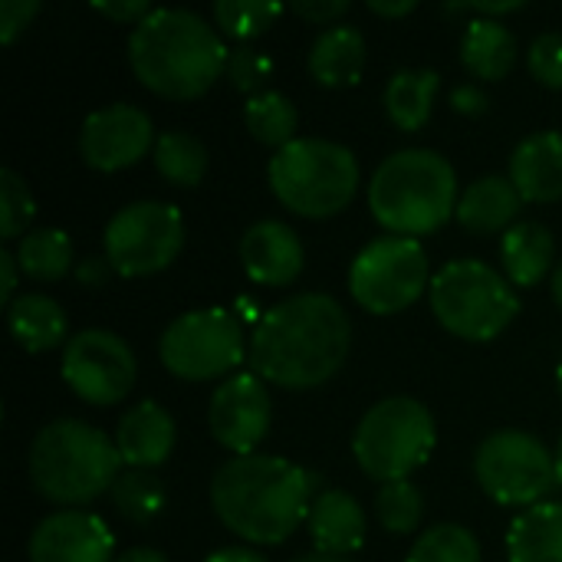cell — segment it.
I'll use <instances>...</instances> for the list:
<instances>
[{"label":"cell","instance_id":"6da1fadb","mask_svg":"<svg viewBox=\"0 0 562 562\" xmlns=\"http://www.w3.org/2000/svg\"><path fill=\"white\" fill-rule=\"evenodd\" d=\"M352 346L346 310L326 293H300L270 306L254 326L250 372L280 389H316L329 382Z\"/></svg>","mask_w":562,"mask_h":562},{"label":"cell","instance_id":"7a4b0ae2","mask_svg":"<svg viewBox=\"0 0 562 562\" xmlns=\"http://www.w3.org/2000/svg\"><path fill=\"white\" fill-rule=\"evenodd\" d=\"M316 487L319 477L286 458L244 454L214 474L211 507L240 540L277 547L310 520Z\"/></svg>","mask_w":562,"mask_h":562},{"label":"cell","instance_id":"3957f363","mask_svg":"<svg viewBox=\"0 0 562 562\" xmlns=\"http://www.w3.org/2000/svg\"><path fill=\"white\" fill-rule=\"evenodd\" d=\"M231 49L217 30L178 7L151 10L128 36V63L145 89L161 99H198L221 72H227Z\"/></svg>","mask_w":562,"mask_h":562},{"label":"cell","instance_id":"277c9868","mask_svg":"<svg viewBox=\"0 0 562 562\" xmlns=\"http://www.w3.org/2000/svg\"><path fill=\"white\" fill-rule=\"evenodd\" d=\"M458 175L431 148L389 155L369 181V211L395 237H425L458 214Z\"/></svg>","mask_w":562,"mask_h":562},{"label":"cell","instance_id":"5b68a950","mask_svg":"<svg viewBox=\"0 0 562 562\" xmlns=\"http://www.w3.org/2000/svg\"><path fill=\"white\" fill-rule=\"evenodd\" d=\"M26 468L40 497L66 510H82L112 491L122 474V458L105 431L76 418H59L36 431Z\"/></svg>","mask_w":562,"mask_h":562},{"label":"cell","instance_id":"8992f818","mask_svg":"<svg viewBox=\"0 0 562 562\" xmlns=\"http://www.w3.org/2000/svg\"><path fill=\"white\" fill-rule=\"evenodd\" d=\"M270 188L283 207L300 217H333L359 191L356 155L326 138H293L273 151L267 168Z\"/></svg>","mask_w":562,"mask_h":562},{"label":"cell","instance_id":"52a82bcc","mask_svg":"<svg viewBox=\"0 0 562 562\" xmlns=\"http://www.w3.org/2000/svg\"><path fill=\"white\" fill-rule=\"evenodd\" d=\"M431 310L438 323L468 342L497 339L520 313V296L501 270L481 260H454L431 277Z\"/></svg>","mask_w":562,"mask_h":562},{"label":"cell","instance_id":"ba28073f","mask_svg":"<svg viewBox=\"0 0 562 562\" xmlns=\"http://www.w3.org/2000/svg\"><path fill=\"white\" fill-rule=\"evenodd\" d=\"M435 445L438 428L431 412L408 395H392L372 405L352 435L359 468L382 484L408 481V474L431 458Z\"/></svg>","mask_w":562,"mask_h":562},{"label":"cell","instance_id":"9c48e42d","mask_svg":"<svg viewBox=\"0 0 562 562\" xmlns=\"http://www.w3.org/2000/svg\"><path fill=\"white\" fill-rule=\"evenodd\" d=\"M250 342L244 339V329L234 313L214 306V310H191L168 323L158 342L161 366L184 382H211L227 372H234Z\"/></svg>","mask_w":562,"mask_h":562},{"label":"cell","instance_id":"30bf717a","mask_svg":"<svg viewBox=\"0 0 562 562\" xmlns=\"http://www.w3.org/2000/svg\"><path fill=\"white\" fill-rule=\"evenodd\" d=\"M474 474L491 501L501 507H537L557 484V458L527 431L491 435L474 458Z\"/></svg>","mask_w":562,"mask_h":562},{"label":"cell","instance_id":"8fae6325","mask_svg":"<svg viewBox=\"0 0 562 562\" xmlns=\"http://www.w3.org/2000/svg\"><path fill=\"white\" fill-rule=\"evenodd\" d=\"M105 260L119 277H151L184 247V217L165 201H135L105 224Z\"/></svg>","mask_w":562,"mask_h":562},{"label":"cell","instance_id":"7c38bea8","mask_svg":"<svg viewBox=\"0 0 562 562\" xmlns=\"http://www.w3.org/2000/svg\"><path fill=\"white\" fill-rule=\"evenodd\" d=\"M428 286V257L412 237H379L349 267V290L372 316L408 310Z\"/></svg>","mask_w":562,"mask_h":562},{"label":"cell","instance_id":"4fadbf2b","mask_svg":"<svg viewBox=\"0 0 562 562\" xmlns=\"http://www.w3.org/2000/svg\"><path fill=\"white\" fill-rule=\"evenodd\" d=\"M63 379L89 405L109 408L135 385V356L109 329H82L63 349Z\"/></svg>","mask_w":562,"mask_h":562},{"label":"cell","instance_id":"5bb4252c","mask_svg":"<svg viewBox=\"0 0 562 562\" xmlns=\"http://www.w3.org/2000/svg\"><path fill=\"white\" fill-rule=\"evenodd\" d=\"M155 125L135 105H105L86 115L79 132V155L95 171H122L155 151Z\"/></svg>","mask_w":562,"mask_h":562},{"label":"cell","instance_id":"9a60e30c","mask_svg":"<svg viewBox=\"0 0 562 562\" xmlns=\"http://www.w3.org/2000/svg\"><path fill=\"white\" fill-rule=\"evenodd\" d=\"M207 425L221 448L234 451L237 458L254 454V448L267 438L270 428V395L263 379L254 372L231 375L207 405Z\"/></svg>","mask_w":562,"mask_h":562},{"label":"cell","instance_id":"2e32d148","mask_svg":"<svg viewBox=\"0 0 562 562\" xmlns=\"http://www.w3.org/2000/svg\"><path fill=\"white\" fill-rule=\"evenodd\" d=\"M26 557L30 562H115V537L89 510H59L36 524Z\"/></svg>","mask_w":562,"mask_h":562},{"label":"cell","instance_id":"e0dca14e","mask_svg":"<svg viewBox=\"0 0 562 562\" xmlns=\"http://www.w3.org/2000/svg\"><path fill=\"white\" fill-rule=\"evenodd\" d=\"M303 244L283 221H257L240 237V263L260 286H290L303 273Z\"/></svg>","mask_w":562,"mask_h":562},{"label":"cell","instance_id":"ac0fdd59","mask_svg":"<svg viewBox=\"0 0 562 562\" xmlns=\"http://www.w3.org/2000/svg\"><path fill=\"white\" fill-rule=\"evenodd\" d=\"M175 441H178L175 418L158 402H138L132 412H125L115 431L119 458L125 468L135 471H151L165 464L175 451Z\"/></svg>","mask_w":562,"mask_h":562},{"label":"cell","instance_id":"d6986e66","mask_svg":"<svg viewBox=\"0 0 562 562\" xmlns=\"http://www.w3.org/2000/svg\"><path fill=\"white\" fill-rule=\"evenodd\" d=\"M510 181L524 201L550 204L562 198V132H537L510 155Z\"/></svg>","mask_w":562,"mask_h":562},{"label":"cell","instance_id":"ffe728a7","mask_svg":"<svg viewBox=\"0 0 562 562\" xmlns=\"http://www.w3.org/2000/svg\"><path fill=\"white\" fill-rule=\"evenodd\" d=\"M306 527H310L316 553L346 557V553H356L366 543V510L346 491L316 494Z\"/></svg>","mask_w":562,"mask_h":562},{"label":"cell","instance_id":"44dd1931","mask_svg":"<svg viewBox=\"0 0 562 562\" xmlns=\"http://www.w3.org/2000/svg\"><path fill=\"white\" fill-rule=\"evenodd\" d=\"M366 36L356 26L336 23L310 46V76L326 89L356 86L366 69Z\"/></svg>","mask_w":562,"mask_h":562},{"label":"cell","instance_id":"7402d4cb","mask_svg":"<svg viewBox=\"0 0 562 562\" xmlns=\"http://www.w3.org/2000/svg\"><path fill=\"white\" fill-rule=\"evenodd\" d=\"M553 257H557V240L537 221H520L501 237V263L517 290H530L543 283L553 270Z\"/></svg>","mask_w":562,"mask_h":562},{"label":"cell","instance_id":"603a6c76","mask_svg":"<svg viewBox=\"0 0 562 562\" xmlns=\"http://www.w3.org/2000/svg\"><path fill=\"white\" fill-rule=\"evenodd\" d=\"M520 191L510 178L487 175L477 178L458 201V221L474 234H507L514 227V217L520 214Z\"/></svg>","mask_w":562,"mask_h":562},{"label":"cell","instance_id":"cb8c5ba5","mask_svg":"<svg viewBox=\"0 0 562 562\" xmlns=\"http://www.w3.org/2000/svg\"><path fill=\"white\" fill-rule=\"evenodd\" d=\"M7 326L10 336L26 352H49L66 342V313L56 300L43 293H23L7 306Z\"/></svg>","mask_w":562,"mask_h":562},{"label":"cell","instance_id":"d4e9b609","mask_svg":"<svg viewBox=\"0 0 562 562\" xmlns=\"http://www.w3.org/2000/svg\"><path fill=\"white\" fill-rule=\"evenodd\" d=\"M510 562H562V504L543 501L524 510L507 533Z\"/></svg>","mask_w":562,"mask_h":562},{"label":"cell","instance_id":"484cf974","mask_svg":"<svg viewBox=\"0 0 562 562\" xmlns=\"http://www.w3.org/2000/svg\"><path fill=\"white\" fill-rule=\"evenodd\" d=\"M461 59L471 76L497 82L517 63V36L501 20H471L461 40Z\"/></svg>","mask_w":562,"mask_h":562},{"label":"cell","instance_id":"4316f807","mask_svg":"<svg viewBox=\"0 0 562 562\" xmlns=\"http://www.w3.org/2000/svg\"><path fill=\"white\" fill-rule=\"evenodd\" d=\"M441 76L435 69H402L385 86V115L402 132H418L435 109Z\"/></svg>","mask_w":562,"mask_h":562},{"label":"cell","instance_id":"83f0119b","mask_svg":"<svg viewBox=\"0 0 562 562\" xmlns=\"http://www.w3.org/2000/svg\"><path fill=\"white\" fill-rule=\"evenodd\" d=\"M13 257L20 263V273H26L30 280L53 283L72 270V240L66 231H56V227L30 231L16 240Z\"/></svg>","mask_w":562,"mask_h":562},{"label":"cell","instance_id":"f1b7e54d","mask_svg":"<svg viewBox=\"0 0 562 562\" xmlns=\"http://www.w3.org/2000/svg\"><path fill=\"white\" fill-rule=\"evenodd\" d=\"M155 171L175 188H198L207 171V148L191 132L171 128L155 142Z\"/></svg>","mask_w":562,"mask_h":562},{"label":"cell","instance_id":"f546056e","mask_svg":"<svg viewBox=\"0 0 562 562\" xmlns=\"http://www.w3.org/2000/svg\"><path fill=\"white\" fill-rule=\"evenodd\" d=\"M244 122L260 145H270L277 151L296 138V105L277 89H267V92L247 99Z\"/></svg>","mask_w":562,"mask_h":562},{"label":"cell","instance_id":"4dcf8cb0","mask_svg":"<svg viewBox=\"0 0 562 562\" xmlns=\"http://www.w3.org/2000/svg\"><path fill=\"white\" fill-rule=\"evenodd\" d=\"M109 494H112L115 510L135 527H148L165 507L161 481L155 474H148V471H135V468H125Z\"/></svg>","mask_w":562,"mask_h":562},{"label":"cell","instance_id":"1f68e13d","mask_svg":"<svg viewBox=\"0 0 562 562\" xmlns=\"http://www.w3.org/2000/svg\"><path fill=\"white\" fill-rule=\"evenodd\" d=\"M283 10L286 7L273 3V0H221V3H214L211 13H214L217 30L227 40H237V46H240V43H250L254 36L267 33Z\"/></svg>","mask_w":562,"mask_h":562},{"label":"cell","instance_id":"d6a6232c","mask_svg":"<svg viewBox=\"0 0 562 562\" xmlns=\"http://www.w3.org/2000/svg\"><path fill=\"white\" fill-rule=\"evenodd\" d=\"M405 562H481V543L468 527L441 524L415 540Z\"/></svg>","mask_w":562,"mask_h":562},{"label":"cell","instance_id":"836d02e7","mask_svg":"<svg viewBox=\"0 0 562 562\" xmlns=\"http://www.w3.org/2000/svg\"><path fill=\"white\" fill-rule=\"evenodd\" d=\"M375 514L389 533H415L422 524V514H425V497L412 481L382 484V491L375 497Z\"/></svg>","mask_w":562,"mask_h":562},{"label":"cell","instance_id":"e575fe53","mask_svg":"<svg viewBox=\"0 0 562 562\" xmlns=\"http://www.w3.org/2000/svg\"><path fill=\"white\" fill-rule=\"evenodd\" d=\"M33 214H36V204H33L26 181L13 168H3L0 171V237L20 240Z\"/></svg>","mask_w":562,"mask_h":562},{"label":"cell","instance_id":"d590c367","mask_svg":"<svg viewBox=\"0 0 562 562\" xmlns=\"http://www.w3.org/2000/svg\"><path fill=\"white\" fill-rule=\"evenodd\" d=\"M273 72H277L273 59L263 49L250 46V43L234 46L231 56H227V79L234 82V89L247 92L250 99L267 92V82L273 79Z\"/></svg>","mask_w":562,"mask_h":562},{"label":"cell","instance_id":"8d00e7d4","mask_svg":"<svg viewBox=\"0 0 562 562\" xmlns=\"http://www.w3.org/2000/svg\"><path fill=\"white\" fill-rule=\"evenodd\" d=\"M527 66H530V76L540 86L562 89V33H543V36H537L530 43Z\"/></svg>","mask_w":562,"mask_h":562},{"label":"cell","instance_id":"74e56055","mask_svg":"<svg viewBox=\"0 0 562 562\" xmlns=\"http://www.w3.org/2000/svg\"><path fill=\"white\" fill-rule=\"evenodd\" d=\"M36 13H40V0H3L0 3V43L13 46Z\"/></svg>","mask_w":562,"mask_h":562},{"label":"cell","instance_id":"f35d334b","mask_svg":"<svg viewBox=\"0 0 562 562\" xmlns=\"http://www.w3.org/2000/svg\"><path fill=\"white\" fill-rule=\"evenodd\" d=\"M290 10L296 13V16H303V20H310V23H319V26H336V20L339 16H346L349 13V0H329V3H313V0H296V3H290Z\"/></svg>","mask_w":562,"mask_h":562},{"label":"cell","instance_id":"ab89813d","mask_svg":"<svg viewBox=\"0 0 562 562\" xmlns=\"http://www.w3.org/2000/svg\"><path fill=\"white\" fill-rule=\"evenodd\" d=\"M92 10L102 13V16H109V20H115V23H132V26H138L155 7L145 3V0H119V3L105 0V3H92Z\"/></svg>","mask_w":562,"mask_h":562},{"label":"cell","instance_id":"60d3db41","mask_svg":"<svg viewBox=\"0 0 562 562\" xmlns=\"http://www.w3.org/2000/svg\"><path fill=\"white\" fill-rule=\"evenodd\" d=\"M109 273H115V270H112V263H109L105 257H86V260L76 267V280H79L82 286H105Z\"/></svg>","mask_w":562,"mask_h":562},{"label":"cell","instance_id":"b9f144b4","mask_svg":"<svg viewBox=\"0 0 562 562\" xmlns=\"http://www.w3.org/2000/svg\"><path fill=\"white\" fill-rule=\"evenodd\" d=\"M451 102H454V109L464 112V115H481V112L487 109V95H484L481 89H474L471 82H468V86H458V89L451 92Z\"/></svg>","mask_w":562,"mask_h":562},{"label":"cell","instance_id":"7bdbcfd3","mask_svg":"<svg viewBox=\"0 0 562 562\" xmlns=\"http://www.w3.org/2000/svg\"><path fill=\"white\" fill-rule=\"evenodd\" d=\"M16 273H20V263H16V257L10 254V250H0V277H3V283H0V303L3 306H10L16 296H13V290H16Z\"/></svg>","mask_w":562,"mask_h":562},{"label":"cell","instance_id":"ee69618b","mask_svg":"<svg viewBox=\"0 0 562 562\" xmlns=\"http://www.w3.org/2000/svg\"><path fill=\"white\" fill-rule=\"evenodd\" d=\"M207 562H267L260 553H254V550H244V547H227V550H217V553H211Z\"/></svg>","mask_w":562,"mask_h":562},{"label":"cell","instance_id":"f6af8a7d","mask_svg":"<svg viewBox=\"0 0 562 562\" xmlns=\"http://www.w3.org/2000/svg\"><path fill=\"white\" fill-rule=\"evenodd\" d=\"M369 10H375V13H382V16H405V13H412V10H415V0H402V3L372 0V3H369Z\"/></svg>","mask_w":562,"mask_h":562},{"label":"cell","instance_id":"bcb514c9","mask_svg":"<svg viewBox=\"0 0 562 562\" xmlns=\"http://www.w3.org/2000/svg\"><path fill=\"white\" fill-rule=\"evenodd\" d=\"M115 562H168L158 550H148V547H135L128 553H122Z\"/></svg>","mask_w":562,"mask_h":562},{"label":"cell","instance_id":"7dc6e473","mask_svg":"<svg viewBox=\"0 0 562 562\" xmlns=\"http://www.w3.org/2000/svg\"><path fill=\"white\" fill-rule=\"evenodd\" d=\"M296 562H352L349 557H333V553H310V557H303V560Z\"/></svg>","mask_w":562,"mask_h":562},{"label":"cell","instance_id":"c3c4849f","mask_svg":"<svg viewBox=\"0 0 562 562\" xmlns=\"http://www.w3.org/2000/svg\"><path fill=\"white\" fill-rule=\"evenodd\" d=\"M553 300L562 310V263H557V270H553Z\"/></svg>","mask_w":562,"mask_h":562},{"label":"cell","instance_id":"681fc988","mask_svg":"<svg viewBox=\"0 0 562 562\" xmlns=\"http://www.w3.org/2000/svg\"><path fill=\"white\" fill-rule=\"evenodd\" d=\"M557 484L562 487V441L560 448H557Z\"/></svg>","mask_w":562,"mask_h":562},{"label":"cell","instance_id":"f907efd6","mask_svg":"<svg viewBox=\"0 0 562 562\" xmlns=\"http://www.w3.org/2000/svg\"><path fill=\"white\" fill-rule=\"evenodd\" d=\"M557 385H560V395H562V362H560V369H557Z\"/></svg>","mask_w":562,"mask_h":562}]
</instances>
